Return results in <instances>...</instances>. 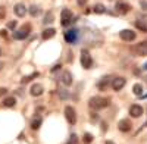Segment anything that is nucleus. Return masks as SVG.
Listing matches in <instances>:
<instances>
[{"instance_id":"f257e3e1","label":"nucleus","mask_w":147,"mask_h":144,"mask_svg":"<svg viewBox=\"0 0 147 144\" xmlns=\"http://www.w3.org/2000/svg\"><path fill=\"white\" fill-rule=\"evenodd\" d=\"M110 103V100L107 97H102V96H94V97H91L88 100V106L90 109L93 110H100V109H105V107H107Z\"/></svg>"},{"instance_id":"f03ea898","label":"nucleus","mask_w":147,"mask_h":144,"mask_svg":"<svg viewBox=\"0 0 147 144\" xmlns=\"http://www.w3.org/2000/svg\"><path fill=\"white\" fill-rule=\"evenodd\" d=\"M80 61H81V66L84 69H90L91 65H93V59H91V55L88 50H81V56H80Z\"/></svg>"},{"instance_id":"7ed1b4c3","label":"nucleus","mask_w":147,"mask_h":144,"mask_svg":"<svg viewBox=\"0 0 147 144\" xmlns=\"http://www.w3.org/2000/svg\"><path fill=\"white\" fill-rule=\"evenodd\" d=\"M63 115L66 118V121L69 122V125H75L77 124V112L72 106H66L65 110H63Z\"/></svg>"},{"instance_id":"20e7f679","label":"nucleus","mask_w":147,"mask_h":144,"mask_svg":"<svg viewBox=\"0 0 147 144\" xmlns=\"http://www.w3.org/2000/svg\"><path fill=\"white\" fill-rule=\"evenodd\" d=\"M30 30H31L30 24L24 25V27H22V28H19V30H15V31H13V38H15V40H24V38H27V37H28Z\"/></svg>"},{"instance_id":"39448f33","label":"nucleus","mask_w":147,"mask_h":144,"mask_svg":"<svg viewBox=\"0 0 147 144\" xmlns=\"http://www.w3.org/2000/svg\"><path fill=\"white\" fill-rule=\"evenodd\" d=\"M125 84H127V79L124 77H115V78H112L110 87L113 88V91H119L125 87Z\"/></svg>"},{"instance_id":"423d86ee","label":"nucleus","mask_w":147,"mask_h":144,"mask_svg":"<svg viewBox=\"0 0 147 144\" xmlns=\"http://www.w3.org/2000/svg\"><path fill=\"white\" fill-rule=\"evenodd\" d=\"M72 21H74L72 12L69 9H63L62 10V15H60V24H62V27H68Z\"/></svg>"},{"instance_id":"0eeeda50","label":"nucleus","mask_w":147,"mask_h":144,"mask_svg":"<svg viewBox=\"0 0 147 144\" xmlns=\"http://www.w3.org/2000/svg\"><path fill=\"white\" fill-rule=\"evenodd\" d=\"M115 9H116L118 13L125 15V13H128V12L131 10V6H129L127 2H124V0H118L116 5H115Z\"/></svg>"},{"instance_id":"6e6552de","label":"nucleus","mask_w":147,"mask_h":144,"mask_svg":"<svg viewBox=\"0 0 147 144\" xmlns=\"http://www.w3.org/2000/svg\"><path fill=\"white\" fill-rule=\"evenodd\" d=\"M119 37H121V40H124V41H134L137 35H136V32L131 31V30H122L119 32Z\"/></svg>"},{"instance_id":"1a4fd4ad","label":"nucleus","mask_w":147,"mask_h":144,"mask_svg":"<svg viewBox=\"0 0 147 144\" xmlns=\"http://www.w3.org/2000/svg\"><path fill=\"white\" fill-rule=\"evenodd\" d=\"M77 38H78V30L72 28V30H68V31L65 32V40H66V43L74 44V43L77 41Z\"/></svg>"},{"instance_id":"9d476101","label":"nucleus","mask_w":147,"mask_h":144,"mask_svg":"<svg viewBox=\"0 0 147 144\" xmlns=\"http://www.w3.org/2000/svg\"><path fill=\"white\" fill-rule=\"evenodd\" d=\"M134 53L138 56H147V40L138 43L136 47H134Z\"/></svg>"},{"instance_id":"9b49d317","label":"nucleus","mask_w":147,"mask_h":144,"mask_svg":"<svg viewBox=\"0 0 147 144\" xmlns=\"http://www.w3.org/2000/svg\"><path fill=\"white\" fill-rule=\"evenodd\" d=\"M118 128H119L121 133H128V131H131V128H132V124H131L129 119H121L119 124H118Z\"/></svg>"},{"instance_id":"f8f14e48","label":"nucleus","mask_w":147,"mask_h":144,"mask_svg":"<svg viewBox=\"0 0 147 144\" xmlns=\"http://www.w3.org/2000/svg\"><path fill=\"white\" fill-rule=\"evenodd\" d=\"M129 115H131L132 118H140V116L143 115V107H141L140 104H132V106L129 107Z\"/></svg>"},{"instance_id":"ddd939ff","label":"nucleus","mask_w":147,"mask_h":144,"mask_svg":"<svg viewBox=\"0 0 147 144\" xmlns=\"http://www.w3.org/2000/svg\"><path fill=\"white\" fill-rule=\"evenodd\" d=\"M30 93H31V96H34V97H38V96H41L44 93V87L41 85V84H34V85H31Z\"/></svg>"},{"instance_id":"4468645a","label":"nucleus","mask_w":147,"mask_h":144,"mask_svg":"<svg viewBox=\"0 0 147 144\" xmlns=\"http://www.w3.org/2000/svg\"><path fill=\"white\" fill-rule=\"evenodd\" d=\"M13 12H15V15L16 16H19V18H24L27 15V7L24 6L22 3H18V5H15V7H13Z\"/></svg>"},{"instance_id":"2eb2a0df","label":"nucleus","mask_w":147,"mask_h":144,"mask_svg":"<svg viewBox=\"0 0 147 144\" xmlns=\"http://www.w3.org/2000/svg\"><path fill=\"white\" fill-rule=\"evenodd\" d=\"M60 81H62V84H63V85L69 87L71 84H72V74H71L69 71H63L62 77H60Z\"/></svg>"},{"instance_id":"dca6fc26","label":"nucleus","mask_w":147,"mask_h":144,"mask_svg":"<svg viewBox=\"0 0 147 144\" xmlns=\"http://www.w3.org/2000/svg\"><path fill=\"white\" fill-rule=\"evenodd\" d=\"M110 82H112V77H109V75L107 77H103L99 82H97V88H99V90H106Z\"/></svg>"},{"instance_id":"f3484780","label":"nucleus","mask_w":147,"mask_h":144,"mask_svg":"<svg viewBox=\"0 0 147 144\" xmlns=\"http://www.w3.org/2000/svg\"><path fill=\"white\" fill-rule=\"evenodd\" d=\"M136 27L143 31V32H147V18L146 16H141V19H137L136 21Z\"/></svg>"},{"instance_id":"a211bd4d","label":"nucleus","mask_w":147,"mask_h":144,"mask_svg":"<svg viewBox=\"0 0 147 144\" xmlns=\"http://www.w3.org/2000/svg\"><path fill=\"white\" fill-rule=\"evenodd\" d=\"M56 35V30L55 28H46L43 32H41V38L43 40H50L52 37Z\"/></svg>"},{"instance_id":"6ab92c4d","label":"nucleus","mask_w":147,"mask_h":144,"mask_svg":"<svg viewBox=\"0 0 147 144\" xmlns=\"http://www.w3.org/2000/svg\"><path fill=\"white\" fill-rule=\"evenodd\" d=\"M53 21H55V15H53L52 10H49L47 13L44 15V18H43V24H44V25H50Z\"/></svg>"},{"instance_id":"aec40b11","label":"nucleus","mask_w":147,"mask_h":144,"mask_svg":"<svg viewBox=\"0 0 147 144\" xmlns=\"http://www.w3.org/2000/svg\"><path fill=\"white\" fill-rule=\"evenodd\" d=\"M57 94H59L60 100H66V99H69V91L66 90V85H65V87H59Z\"/></svg>"},{"instance_id":"412c9836","label":"nucleus","mask_w":147,"mask_h":144,"mask_svg":"<svg viewBox=\"0 0 147 144\" xmlns=\"http://www.w3.org/2000/svg\"><path fill=\"white\" fill-rule=\"evenodd\" d=\"M41 124H43V119H41L40 116H34V118L31 119V128H32V129H38Z\"/></svg>"},{"instance_id":"4be33fe9","label":"nucleus","mask_w":147,"mask_h":144,"mask_svg":"<svg viewBox=\"0 0 147 144\" xmlns=\"http://www.w3.org/2000/svg\"><path fill=\"white\" fill-rule=\"evenodd\" d=\"M16 104V99L15 97H6L3 99V106L5 107H13Z\"/></svg>"},{"instance_id":"5701e85b","label":"nucleus","mask_w":147,"mask_h":144,"mask_svg":"<svg viewBox=\"0 0 147 144\" xmlns=\"http://www.w3.org/2000/svg\"><path fill=\"white\" fill-rule=\"evenodd\" d=\"M40 12H41V9H40V6H37V5H32V6L30 7V13H31V16H38V15H40Z\"/></svg>"},{"instance_id":"b1692460","label":"nucleus","mask_w":147,"mask_h":144,"mask_svg":"<svg viewBox=\"0 0 147 144\" xmlns=\"http://www.w3.org/2000/svg\"><path fill=\"white\" fill-rule=\"evenodd\" d=\"M93 12H96V13H105L106 12V7H105V5H102V3H97L94 7H93Z\"/></svg>"},{"instance_id":"393cba45","label":"nucleus","mask_w":147,"mask_h":144,"mask_svg":"<svg viewBox=\"0 0 147 144\" xmlns=\"http://www.w3.org/2000/svg\"><path fill=\"white\" fill-rule=\"evenodd\" d=\"M132 93L136 94V96H143V87H141V84H136V85L132 87Z\"/></svg>"},{"instance_id":"a878e982","label":"nucleus","mask_w":147,"mask_h":144,"mask_svg":"<svg viewBox=\"0 0 147 144\" xmlns=\"http://www.w3.org/2000/svg\"><path fill=\"white\" fill-rule=\"evenodd\" d=\"M91 141H93V134L85 133V134H84V137H82V143H84V144H90Z\"/></svg>"},{"instance_id":"bb28decb","label":"nucleus","mask_w":147,"mask_h":144,"mask_svg":"<svg viewBox=\"0 0 147 144\" xmlns=\"http://www.w3.org/2000/svg\"><path fill=\"white\" fill-rule=\"evenodd\" d=\"M66 144H78V135L77 134H71V137L68 138Z\"/></svg>"},{"instance_id":"cd10ccee","label":"nucleus","mask_w":147,"mask_h":144,"mask_svg":"<svg viewBox=\"0 0 147 144\" xmlns=\"http://www.w3.org/2000/svg\"><path fill=\"white\" fill-rule=\"evenodd\" d=\"M35 77H38V72H35V74H32V75H28V77H25L22 79V82L25 84V82H28V81H31V79H34Z\"/></svg>"},{"instance_id":"c85d7f7f","label":"nucleus","mask_w":147,"mask_h":144,"mask_svg":"<svg viewBox=\"0 0 147 144\" xmlns=\"http://www.w3.org/2000/svg\"><path fill=\"white\" fill-rule=\"evenodd\" d=\"M7 28H9V30H13V31H15V28H16V21H10V22L7 24Z\"/></svg>"},{"instance_id":"c756f323","label":"nucleus","mask_w":147,"mask_h":144,"mask_svg":"<svg viewBox=\"0 0 147 144\" xmlns=\"http://www.w3.org/2000/svg\"><path fill=\"white\" fill-rule=\"evenodd\" d=\"M140 6H141L143 10H147V0H141V2H140Z\"/></svg>"},{"instance_id":"7c9ffc66","label":"nucleus","mask_w":147,"mask_h":144,"mask_svg":"<svg viewBox=\"0 0 147 144\" xmlns=\"http://www.w3.org/2000/svg\"><path fill=\"white\" fill-rule=\"evenodd\" d=\"M5 94H7V88L0 87V97H2V96H5Z\"/></svg>"},{"instance_id":"2f4dec72","label":"nucleus","mask_w":147,"mask_h":144,"mask_svg":"<svg viewBox=\"0 0 147 144\" xmlns=\"http://www.w3.org/2000/svg\"><path fill=\"white\" fill-rule=\"evenodd\" d=\"M60 66H62V65H55V66L50 69V72H52V74H55L56 71H59V69H60Z\"/></svg>"},{"instance_id":"473e14b6","label":"nucleus","mask_w":147,"mask_h":144,"mask_svg":"<svg viewBox=\"0 0 147 144\" xmlns=\"http://www.w3.org/2000/svg\"><path fill=\"white\" fill-rule=\"evenodd\" d=\"M77 2H78V5H80V6H85L88 0H77Z\"/></svg>"},{"instance_id":"72a5a7b5","label":"nucleus","mask_w":147,"mask_h":144,"mask_svg":"<svg viewBox=\"0 0 147 144\" xmlns=\"http://www.w3.org/2000/svg\"><path fill=\"white\" fill-rule=\"evenodd\" d=\"M3 18H5V9L0 7V19H3Z\"/></svg>"},{"instance_id":"f704fd0d","label":"nucleus","mask_w":147,"mask_h":144,"mask_svg":"<svg viewBox=\"0 0 147 144\" xmlns=\"http://www.w3.org/2000/svg\"><path fill=\"white\" fill-rule=\"evenodd\" d=\"M0 35H2V37H6V31H0Z\"/></svg>"},{"instance_id":"c9c22d12","label":"nucleus","mask_w":147,"mask_h":144,"mask_svg":"<svg viewBox=\"0 0 147 144\" xmlns=\"http://www.w3.org/2000/svg\"><path fill=\"white\" fill-rule=\"evenodd\" d=\"M143 71H147V62H146V63L143 65Z\"/></svg>"},{"instance_id":"e433bc0d","label":"nucleus","mask_w":147,"mask_h":144,"mask_svg":"<svg viewBox=\"0 0 147 144\" xmlns=\"http://www.w3.org/2000/svg\"><path fill=\"white\" fill-rule=\"evenodd\" d=\"M105 144H115V143H113V141H110V140H107V141H106Z\"/></svg>"},{"instance_id":"4c0bfd02","label":"nucleus","mask_w":147,"mask_h":144,"mask_svg":"<svg viewBox=\"0 0 147 144\" xmlns=\"http://www.w3.org/2000/svg\"><path fill=\"white\" fill-rule=\"evenodd\" d=\"M144 81H146V84H147V77H144Z\"/></svg>"},{"instance_id":"58836bf2","label":"nucleus","mask_w":147,"mask_h":144,"mask_svg":"<svg viewBox=\"0 0 147 144\" xmlns=\"http://www.w3.org/2000/svg\"><path fill=\"white\" fill-rule=\"evenodd\" d=\"M0 56H2V50H0Z\"/></svg>"}]
</instances>
